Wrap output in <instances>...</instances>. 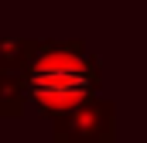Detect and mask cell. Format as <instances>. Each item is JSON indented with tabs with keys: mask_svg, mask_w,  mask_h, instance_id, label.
I'll return each instance as SVG.
<instances>
[{
	"mask_svg": "<svg viewBox=\"0 0 147 143\" xmlns=\"http://www.w3.org/2000/svg\"><path fill=\"white\" fill-rule=\"evenodd\" d=\"M103 85L99 58L86 41H34L24 61V96L28 102L55 119L86 99H96Z\"/></svg>",
	"mask_w": 147,
	"mask_h": 143,
	"instance_id": "6da1fadb",
	"label": "cell"
},
{
	"mask_svg": "<svg viewBox=\"0 0 147 143\" xmlns=\"http://www.w3.org/2000/svg\"><path fill=\"white\" fill-rule=\"evenodd\" d=\"M51 143H116V102L86 99L51 119Z\"/></svg>",
	"mask_w": 147,
	"mask_h": 143,
	"instance_id": "7a4b0ae2",
	"label": "cell"
},
{
	"mask_svg": "<svg viewBox=\"0 0 147 143\" xmlns=\"http://www.w3.org/2000/svg\"><path fill=\"white\" fill-rule=\"evenodd\" d=\"M28 109L24 96V65L0 68V119H17Z\"/></svg>",
	"mask_w": 147,
	"mask_h": 143,
	"instance_id": "3957f363",
	"label": "cell"
}]
</instances>
